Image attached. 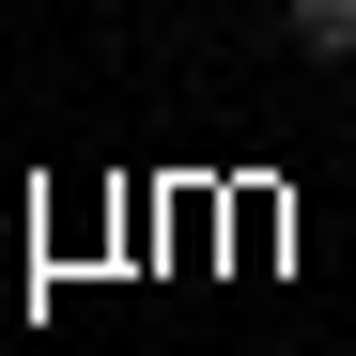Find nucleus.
Wrapping results in <instances>:
<instances>
[{
	"label": "nucleus",
	"instance_id": "f257e3e1",
	"mask_svg": "<svg viewBox=\"0 0 356 356\" xmlns=\"http://www.w3.org/2000/svg\"><path fill=\"white\" fill-rule=\"evenodd\" d=\"M279 47L294 63H356V0H279Z\"/></svg>",
	"mask_w": 356,
	"mask_h": 356
}]
</instances>
